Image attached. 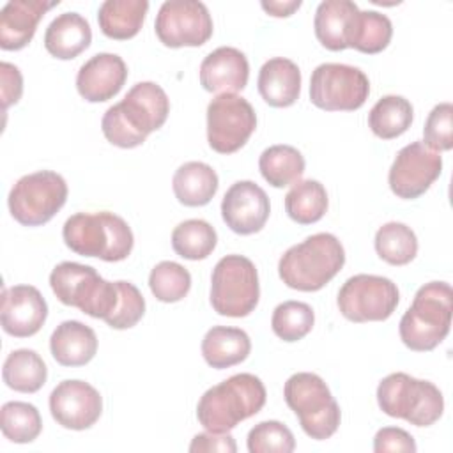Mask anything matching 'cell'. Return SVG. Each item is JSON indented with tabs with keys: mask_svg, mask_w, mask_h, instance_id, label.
Segmentation results:
<instances>
[{
	"mask_svg": "<svg viewBox=\"0 0 453 453\" xmlns=\"http://www.w3.org/2000/svg\"><path fill=\"white\" fill-rule=\"evenodd\" d=\"M357 12L359 7L350 0L320 2L313 19L319 42L331 51L347 50Z\"/></svg>",
	"mask_w": 453,
	"mask_h": 453,
	"instance_id": "cell-23",
	"label": "cell"
},
{
	"mask_svg": "<svg viewBox=\"0 0 453 453\" xmlns=\"http://www.w3.org/2000/svg\"><path fill=\"white\" fill-rule=\"evenodd\" d=\"M127 80V65L115 53H97L88 58L76 74L78 94L88 103H103L115 97Z\"/></svg>",
	"mask_w": 453,
	"mask_h": 453,
	"instance_id": "cell-19",
	"label": "cell"
},
{
	"mask_svg": "<svg viewBox=\"0 0 453 453\" xmlns=\"http://www.w3.org/2000/svg\"><path fill=\"white\" fill-rule=\"evenodd\" d=\"M65 246L81 257H97L104 262H120L129 257L134 237L129 225L117 214L76 212L62 228Z\"/></svg>",
	"mask_w": 453,
	"mask_h": 453,
	"instance_id": "cell-5",
	"label": "cell"
},
{
	"mask_svg": "<svg viewBox=\"0 0 453 453\" xmlns=\"http://www.w3.org/2000/svg\"><path fill=\"white\" fill-rule=\"evenodd\" d=\"M304 157L292 145H271L258 159V168L262 177L273 188H285L299 182L304 173Z\"/></svg>",
	"mask_w": 453,
	"mask_h": 453,
	"instance_id": "cell-30",
	"label": "cell"
},
{
	"mask_svg": "<svg viewBox=\"0 0 453 453\" xmlns=\"http://www.w3.org/2000/svg\"><path fill=\"white\" fill-rule=\"evenodd\" d=\"M265 386L253 373H235L209 388L198 400L196 418L207 432L226 434L265 405Z\"/></svg>",
	"mask_w": 453,
	"mask_h": 453,
	"instance_id": "cell-2",
	"label": "cell"
},
{
	"mask_svg": "<svg viewBox=\"0 0 453 453\" xmlns=\"http://www.w3.org/2000/svg\"><path fill=\"white\" fill-rule=\"evenodd\" d=\"M67 193V184L60 173L39 170L16 180L7 203L19 225L39 226L48 223L64 207Z\"/></svg>",
	"mask_w": 453,
	"mask_h": 453,
	"instance_id": "cell-10",
	"label": "cell"
},
{
	"mask_svg": "<svg viewBox=\"0 0 453 453\" xmlns=\"http://www.w3.org/2000/svg\"><path fill=\"white\" fill-rule=\"evenodd\" d=\"M377 255L391 265H405L418 253V237L411 226L398 221L382 225L375 234Z\"/></svg>",
	"mask_w": 453,
	"mask_h": 453,
	"instance_id": "cell-34",
	"label": "cell"
},
{
	"mask_svg": "<svg viewBox=\"0 0 453 453\" xmlns=\"http://www.w3.org/2000/svg\"><path fill=\"white\" fill-rule=\"evenodd\" d=\"M329 200L326 188L313 179L299 180L285 195V211L299 225H311L324 218Z\"/></svg>",
	"mask_w": 453,
	"mask_h": 453,
	"instance_id": "cell-32",
	"label": "cell"
},
{
	"mask_svg": "<svg viewBox=\"0 0 453 453\" xmlns=\"http://www.w3.org/2000/svg\"><path fill=\"white\" fill-rule=\"evenodd\" d=\"M416 442L414 437L398 426H384L380 428L373 437V451L375 453H386V451H403V453H414Z\"/></svg>",
	"mask_w": 453,
	"mask_h": 453,
	"instance_id": "cell-42",
	"label": "cell"
},
{
	"mask_svg": "<svg viewBox=\"0 0 453 453\" xmlns=\"http://www.w3.org/2000/svg\"><path fill=\"white\" fill-rule=\"evenodd\" d=\"M117 283L120 290L119 304L113 315L106 320V324L113 329H129L142 320L145 313V299L136 285L122 280Z\"/></svg>",
	"mask_w": 453,
	"mask_h": 453,
	"instance_id": "cell-41",
	"label": "cell"
},
{
	"mask_svg": "<svg viewBox=\"0 0 453 453\" xmlns=\"http://www.w3.org/2000/svg\"><path fill=\"white\" fill-rule=\"evenodd\" d=\"M50 287L62 304L74 306L104 322L113 315L120 297L117 281H106L94 267L78 262L55 265L50 274Z\"/></svg>",
	"mask_w": 453,
	"mask_h": 453,
	"instance_id": "cell-6",
	"label": "cell"
},
{
	"mask_svg": "<svg viewBox=\"0 0 453 453\" xmlns=\"http://www.w3.org/2000/svg\"><path fill=\"white\" fill-rule=\"evenodd\" d=\"M251 352V340L246 331L228 326L211 327L202 340V356L216 370L242 363Z\"/></svg>",
	"mask_w": 453,
	"mask_h": 453,
	"instance_id": "cell-26",
	"label": "cell"
},
{
	"mask_svg": "<svg viewBox=\"0 0 453 453\" xmlns=\"http://www.w3.org/2000/svg\"><path fill=\"white\" fill-rule=\"evenodd\" d=\"M248 78V58L232 46L216 48L200 64V83L207 92L235 94L246 87Z\"/></svg>",
	"mask_w": 453,
	"mask_h": 453,
	"instance_id": "cell-20",
	"label": "cell"
},
{
	"mask_svg": "<svg viewBox=\"0 0 453 453\" xmlns=\"http://www.w3.org/2000/svg\"><path fill=\"white\" fill-rule=\"evenodd\" d=\"M219 186L214 168L202 161H188L180 165L172 179L175 198L186 207L207 205Z\"/></svg>",
	"mask_w": 453,
	"mask_h": 453,
	"instance_id": "cell-27",
	"label": "cell"
},
{
	"mask_svg": "<svg viewBox=\"0 0 453 453\" xmlns=\"http://www.w3.org/2000/svg\"><path fill=\"white\" fill-rule=\"evenodd\" d=\"M191 453H211V451H221V453H235L237 444L234 437L226 434H214V432H203L196 434L189 444Z\"/></svg>",
	"mask_w": 453,
	"mask_h": 453,
	"instance_id": "cell-44",
	"label": "cell"
},
{
	"mask_svg": "<svg viewBox=\"0 0 453 453\" xmlns=\"http://www.w3.org/2000/svg\"><path fill=\"white\" fill-rule=\"evenodd\" d=\"M453 315V290L446 281L418 288L412 304L398 324L403 345L416 352L434 350L448 336Z\"/></svg>",
	"mask_w": 453,
	"mask_h": 453,
	"instance_id": "cell-4",
	"label": "cell"
},
{
	"mask_svg": "<svg viewBox=\"0 0 453 453\" xmlns=\"http://www.w3.org/2000/svg\"><path fill=\"white\" fill-rule=\"evenodd\" d=\"M423 143L435 150L444 152L453 149V104L439 103L432 108L423 127Z\"/></svg>",
	"mask_w": 453,
	"mask_h": 453,
	"instance_id": "cell-40",
	"label": "cell"
},
{
	"mask_svg": "<svg viewBox=\"0 0 453 453\" xmlns=\"http://www.w3.org/2000/svg\"><path fill=\"white\" fill-rule=\"evenodd\" d=\"M92 30L88 21L78 12L58 14L44 32L46 51L60 60L76 58L90 46Z\"/></svg>",
	"mask_w": 453,
	"mask_h": 453,
	"instance_id": "cell-25",
	"label": "cell"
},
{
	"mask_svg": "<svg viewBox=\"0 0 453 453\" xmlns=\"http://www.w3.org/2000/svg\"><path fill=\"white\" fill-rule=\"evenodd\" d=\"M168 113L170 99L166 92L154 81H140L131 87L120 103L104 111L101 129L111 145L133 149L159 129Z\"/></svg>",
	"mask_w": 453,
	"mask_h": 453,
	"instance_id": "cell-1",
	"label": "cell"
},
{
	"mask_svg": "<svg viewBox=\"0 0 453 453\" xmlns=\"http://www.w3.org/2000/svg\"><path fill=\"white\" fill-rule=\"evenodd\" d=\"M260 285L255 264L244 255H225L211 276V306L223 317H248L258 304Z\"/></svg>",
	"mask_w": 453,
	"mask_h": 453,
	"instance_id": "cell-9",
	"label": "cell"
},
{
	"mask_svg": "<svg viewBox=\"0 0 453 453\" xmlns=\"http://www.w3.org/2000/svg\"><path fill=\"white\" fill-rule=\"evenodd\" d=\"M50 350L62 366H83L97 352V336L92 327L80 320H64L51 333Z\"/></svg>",
	"mask_w": 453,
	"mask_h": 453,
	"instance_id": "cell-24",
	"label": "cell"
},
{
	"mask_svg": "<svg viewBox=\"0 0 453 453\" xmlns=\"http://www.w3.org/2000/svg\"><path fill=\"white\" fill-rule=\"evenodd\" d=\"M149 287L157 301L177 303L188 296L191 288V274L184 265L163 260L150 271Z\"/></svg>",
	"mask_w": 453,
	"mask_h": 453,
	"instance_id": "cell-37",
	"label": "cell"
},
{
	"mask_svg": "<svg viewBox=\"0 0 453 453\" xmlns=\"http://www.w3.org/2000/svg\"><path fill=\"white\" fill-rule=\"evenodd\" d=\"M48 317V304L32 285H14L2 292L0 324L14 338H28L39 333Z\"/></svg>",
	"mask_w": 453,
	"mask_h": 453,
	"instance_id": "cell-18",
	"label": "cell"
},
{
	"mask_svg": "<svg viewBox=\"0 0 453 453\" xmlns=\"http://www.w3.org/2000/svg\"><path fill=\"white\" fill-rule=\"evenodd\" d=\"M257 85L262 99L269 106L287 108L299 99L301 71L290 58L274 57L260 67Z\"/></svg>",
	"mask_w": 453,
	"mask_h": 453,
	"instance_id": "cell-22",
	"label": "cell"
},
{
	"mask_svg": "<svg viewBox=\"0 0 453 453\" xmlns=\"http://www.w3.org/2000/svg\"><path fill=\"white\" fill-rule=\"evenodd\" d=\"M414 119L412 104L402 96L380 97L368 113V126L372 133L382 140H393L403 134Z\"/></svg>",
	"mask_w": 453,
	"mask_h": 453,
	"instance_id": "cell-31",
	"label": "cell"
},
{
	"mask_svg": "<svg viewBox=\"0 0 453 453\" xmlns=\"http://www.w3.org/2000/svg\"><path fill=\"white\" fill-rule=\"evenodd\" d=\"M400 301L396 283L375 274L350 276L338 290L336 304L350 322H380L393 315Z\"/></svg>",
	"mask_w": 453,
	"mask_h": 453,
	"instance_id": "cell-12",
	"label": "cell"
},
{
	"mask_svg": "<svg viewBox=\"0 0 453 453\" xmlns=\"http://www.w3.org/2000/svg\"><path fill=\"white\" fill-rule=\"evenodd\" d=\"M345 250L338 237L320 232L290 246L278 262V274L288 288L317 292L342 271Z\"/></svg>",
	"mask_w": 453,
	"mask_h": 453,
	"instance_id": "cell-3",
	"label": "cell"
},
{
	"mask_svg": "<svg viewBox=\"0 0 453 453\" xmlns=\"http://www.w3.org/2000/svg\"><path fill=\"white\" fill-rule=\"evenodd\" d=\"M301 4H303L301 0H283V2H280V0L265 2L264 0L260 5L267 14H271L274 18H287V16L294 14V11H297L301 7Z\"/></svg>",
	"mask_w": 453,
	"mask_h": 453,
	"instance_id": "cell-45",
	"label": "cell"
},
{
	"mask_svg": "<svg viewBox=\"0 0 453 453\" xmlns=\"http://www.w3.org/2000/svg\"><path fill=\"white\" fill-rule=\"evenodd\" d=\"M442 157L423 142H412L402 147L389 168L388 182L391 191L403 200L421 196L439 179Z\"/></svg>",
	"mask_w": 453,
	"mask_h": 453,
	"instance_id": "cell-15",
	"label": "cell"
},
{
	"mask_svg": "<svg viewBox=\"0 0 453 453\" xmlns=\"http://www.w3.org/2000/svg\"><path fill=\"white\" fill-rule=\"evenodd\" d=\"M313 324L315 313L311 306L301 301H285L278 304L271 317V327L283 342H297L304 338Z\"/></svg>",
	"mask_w": 453,
	"mask_h": 453,
	"instance_id": "cell-38",
	"label": "cell"
},
{
	"mask_svg": "<svg viewBox=\"0 0 453 453\" xmlns=\"http://www.w3.org/2000/svg\"><path fill=\"white\" fill-rule=\"evenodd\" d=\"M218 244V234L205 219H186L172 232L173 251L186 260L207 258Z\"/></svg>",
	"mask_w": 453,
	"mask_h": 453,
	"instance_id": "cell-33",
	"label": "cell"
},
{
	"mask_svg": "<svg viewBox=\"0 0 453 453\" xmlns=\"http://www.w3.org/2000/svg\"><path fill=\"white\" fill-rule=\"evenodd\" d=\"M0 428L5 439L16 444H27L37 439L42 430V419L35 405L28 402H7L0 411Z\"/></svg>",
	"mask_w": 453,
	"mask_h": 453,
	"instance_id": "cell-36",
	"label": "cell"
},
{
	"mask_svg": "<svg viewBox=\"0 0 453 453\" xmlns=\"http://www.w3.org/2000/svg\"><path fill=\"white\" fill-rule=\"evenodd\" d=\"M147 11V0H106L99 5L97 23L106 37L127 41L143 27Z\"/></svg>",
	"mask_w": 453,
	"mask_h": 453,
	"instance_id": "cell-28",
	"label": "cell"
},
{
	"mask_svg": "<svg viewBox=\"0 0 453 453\" xmlns=\"http://www.w3.org/2000/svg\"><path fill=\"white\" fill-rule=\"evenodd\" d=\"M58 5V0H11L0 11V48L16 51L25 48L41 21V18Z\"/></svg>",
	"mask_w": 453,
	"mask_h": 453,
	"instance_id": "cell-21",
	"label": "cell"
},
{
	"mask_svg": "<svg viewBox=\"0 0 453 453\" xmlns=\"http://www.w3.org/2000/svg\"><path fill=\"white\" fill-rule=\"evenodd\" d=\"M370 96L368 76L354 65L326 62L313 69L310 99L326 111H354Z\"/></svg>",
	"mask_w": 453,
	"mask_h": 453,
	"instance_id": "cell-11",
	"label": "cell"
},
{
	"mask_svg": "<svg viewBox=\"0 0 453 453\" xmlns=\"http://www.w3.org/2000/svg\"><path fill=\"white\" fill-rule=\"evenodd\" d=\"M393 37V25L386 14L377 11H359L350 34L349 48L361 53H380Z\"/></svg>",
	"mask_w": 453,
	"mask_h": 453,
	"instance_id": "cell-35",
	"label": "cell"
},
{
	"mask_svg": "<svg viewBox=\"0 0 453 453\" xmlns=\"http://www.w3.org/2000/svg\"><path fill=\"white\" fill-rule=\"evenodd\" d=\"M377 403L384 414L414 426L434 425L444 411V398L435 384L403 372L389 373L379 382Z\"/></svg>",
	"mask_w": 453,
	"mask_h": 453,
	"instance_id": "cell-7",
	"label": "cell"
},
{
	"mask_svg": "<svg viewBox=\"0 0 453 453\" xmlns=\"http://www.w3.org/2000/svg\"><path fill=\"white\" fill-rule=\"evenodd\" d=\"M269 196L253 180L234 182L221 200L223 221L239 235L260 232L269 219Z\"/></svg>",
	"mask_w": 453,
	"mask_h": 453,
	"instance_id": "cell-17",
	"label": "cell"
},
{
	"mask_svg": "<svg viewBox=\"0 0 453 453\" xmlns=\"http://www.w3.org/2000/svg\"><path fill=\"white\" fill-rule=\"evenodd\" d=\"M53 419L69 430H85L96 425L103 412L99 391L85 380H62L50 395Z\"/></svg>",
	"mask_w": 453,
	"mask_h": 453,
	"instance_id": "cell-16",
	"label": "cell"
},
{
	"mask_svg": "<svg viewBox=\"0 0 453 453\" xmlns=\"http://www.w3.org/2000/svg\"><path fill=\"white\" fill-rule=\"evenodd\" d=\"M156 35L168 48L202 46L212 35V18L203 2L166 0L156 16Z\"/></svg>",
	"mask_w": 453,
	"mask_h": 453,
	"instance_id": "cell-14",
	"label": "cell"
},
{
	"mask_svg": "<svg viewBox=\"0 0 453 453\" xmlns=\"http://www.w3.org/2000/svg\"><path fill=\"white\" fill-rule=\"evenodd\" d=\"M283 396L308 437L324 441L338 430L340 405L317 373L299 372L290 375L283 386Z\"/></svg>",
	"mask_w": 453,
	"mask_h": 453,
	"instance_id": "cell-8",
	"label": "cell"
},
{
	"mask_svg": "<svg viewBox=\"0 0 453 453\" xmlns=\"http://www.w3.org/2000/svg\"><path fill=\"white\" fill-rule=\"evenodd\" d=\"M250 453H292L296 449L294 434L281 421H260L248 432Z\"/></svg>",
	"mask_w": 453,
	"mask_h": 453,
	"instance_id": "cell-39",
	"label": "cell"
},
{
	"mask_svg": "<svg viewBox=\"0 0 453 453\" xmlns=\"http://www.w3.org/2000/svg\"><path fill=\"white\" fill-rule=\"evenodd\" d=\"M257 127L250 101L237 94H219L207 106V142L219 154L237 152Z\"/></svg>",
	"mask_w": 453,
	"mask_h": 453,
	"instance_id": "cell-13",
	"label": "cell"
},
{
	"mask_svg": "<svg viewBox=\"0 0 453 453\" xmlns=\"http://www.w3.org/2000/svg\"><path fill=\"white\" fill-rule=\"evenodd\" d=\"M7 388L19 393H37L48 379V368L42 357L32 349L12 350L2 368Z\"/></svg>",
	"mask_w": 453,
	"mask_h": 453,
	"instance_id": "cell-29",
	"label": "cell"
},
{
	"mask_svg": "<svg viewBox=\"0 0 453 453\" xmlns=\"http://www.w3.org/2000/svg\"><path fill=\"white\" fill-rule=\"evenodd\" d=\"M0 80H2V104L7 110L11 104H16L23 94V76L14 64H0Z\"/></svg>",
	"mask_w": 453,
	"mask_h": 453,
	"instance_id": "cell-43",
	"label": "cell"
}]
</instances>
